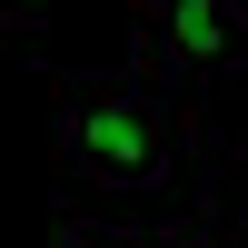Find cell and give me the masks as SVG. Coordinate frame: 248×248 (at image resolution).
<instances>
[{
  "label": "cell",
  "mask_w": 248,
  "mask_h": 248,
  "mask_svg": "<svg viewBox=\"0 0 248 248\" xmlns=\"http://www.w3.org/2000/svg\"><path fill=\"white\" fill-rule=\"evenodd\" d=\"M60 169L70 189H179V129L149 79H70L60 90Z\"/></svg>",
  "instance_id": "obj_1"
},
{
  "label": "cell",
  "mask_w": 248,
  "mask_h": 248,
  "mask_svg": "<svg viewBox=\"0 0 248 248\" xmlns=\"http://www.w3.org/2000/svg\"><path fill=\"white\" fill-rule=\"evenodd\" d=\"M139 20H149V60H169V70L248 60V0H139Z\"/></svg>",
  "instance_id": "obj_2"
},
{
  "label": "cell",
  "mask_w": 248,
  "mask_h": 248,
  "mask_svg": "<svg viewBox=\"0 0 248 248\" xmlns=\"http://www.w3.org/2000/svg\"><path fill=\"white\" fill-rule=\"evenodd\" d=\"M159 248H248V238L229 229V218H179V229L159 238Z\"/></svg>",
  "instance_id": "obj_3"
},
{
  "label": "cell",
  "mask_w": 248,
  "mask_h": 248,
  "mask_svg": "<svg viewBox=\"0 0 248 248\" xmlns=\"http://www.w3.org/2000/svg\"><path fill=\"white\" fill-rule=\"evenodd\" d=\"M60 248H159V238H139V229H70Z\"/></svg>",
  "instance_id": "obj_4"
},
{
  "label": "cell",
  "mask_w": 248,
  "mask_h": 248,
  "mask_svg": "<svg viewBox=\"0 0 248 248\" xmlns=\"http://www.w3.org/2000/svg\"><path fill=\"white\" fill-rule=\"evenodd\" d=\"M40 10H50V0H0V30H30Z\"/></svg>",
  "instance_id": "obj_5"
},
{
  "label": "cell",
  "mask_w": 248,
  "mask_h": 248,
  "mask_svg": "<svg viewBox=\"0 0 248 248\" xmlns=\"http://www.w3.org/2000/svg\"><path fill=\"white\" fill-rule=\"evenodd\" d=\"M229 229H238V238H248V199H238V218H229Z\"/></svg>",
  "instance_id": "obj_6"
}]
</instances>
